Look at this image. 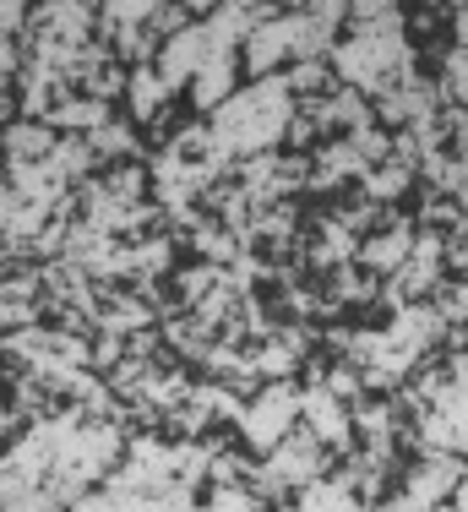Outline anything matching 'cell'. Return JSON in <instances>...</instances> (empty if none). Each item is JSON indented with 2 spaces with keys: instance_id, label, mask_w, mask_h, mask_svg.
Masks as SVG:
<instances>
[{
  "instance_id": "obj_1",
  "label": "cell",
  "mask_w": 468,
  "mask_h": 512,
  "mask_svg": "<svg viewBox=\"0 0 468 512\" xmlns=\"http://www.w3.org/2000/svg\"><path fill=\"white\" fill-rule=\"evenodd\" d=\"M289 414H294V393H289V387H273L262 404L245 414V436H251L256 447H273L283 436V425H289Z\"/></svg>"
},
{
  "instance_id": "obj_2",
  "label": "cell",
  "mask_w": 468,
  "mask_h": 512,
  "mask_svg": "<svg viewBox=\"0 0 468 512\" xmlns=\"http://www.w3.org/2000/svg\"><path fill=\"white\" fill-rule=\"evenodd\" d=\"M0 148H6L11 164H44V158L55 153V137H49L44 126H6Z\"/></svg>"
},
{
  "instance_id": "obj_3",
  "label": "cell",
  "mask_w": 468,
  "mask_h": 512,
  "mask_svg": "<svg viewBox=\"0 0 468 512\" xmlns=\"http://www.w3.org/2000/svg\"><path fill=\"white\" fill-rule=\"evenodd\" d=\"M311 474H316L311 442H289L273 463H267V480H273V485H283V480H311Z\"/></svg>"
},
{
  "instance_id": "obj_7",
  "label": "cell",
  "mask_w": 468,
  "mask_h": 512,
  "mask_svg": "<svg viewBox=\"0 0 468 512\" xmlns=\"http://www.w3.org/2000/svg\"><path fill=\"white\" fill-rule=\"evenodd\" d=\"M22 22H28V11H22V6H0V28H6V33H17Z\"/></svg>"
},
{
  "instance_id": "obj_5",
  "label": "cell",
  "mask_w": 468,
  "mask_h": 512,
  "mask_svg": "<svg viewBox=\"0 0 468 512\" xmlns=\"http://www.w3.org/2000/svg\"><path fill=\"white\" fill-rule=\"evenodd\" d=\"M229 93V55H213L202 66V82H196V104H218Z\"/></svg>"
},
{
  "instance_id": "obj_4",
  "label": "cell",
  "mask_w": 468,
  "mask_h": 512,
  "mask_svg": "<svg viewBox=\"0 0 468 512\" xmlns=\"http://www.w3.org/2000/svg\"><path fill=\"white\" fill-rule=\"evenodd\" d=\"M49 120H55V126H71V131H98L109 120V109L98 104V99H88V104H60Z\"/></svg>"
},
{
  "instance_id": "obj_6",
  "label": "cell",
  "mask_w": 468,
  "mask_h": 512,
  "mask_svg": "<svg viewBox=\"0 0 468 512\" xmlns=\"http://www.w3.org/2000/svg\"><path fill=\"white\" fill-rule=\"evenodd\" d=\"M169 458H175V453H153V447H137V463H169ZM153 474H158V469H131L126 480H120V491H137V485L153 480Z\"/></svg>"
}]
</instances>
